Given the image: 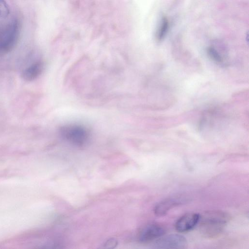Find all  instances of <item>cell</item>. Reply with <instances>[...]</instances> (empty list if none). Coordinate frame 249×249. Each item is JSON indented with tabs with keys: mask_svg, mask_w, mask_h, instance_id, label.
Returning <instances> with one entry per match:
<instances>
[{
	"mask_svg": "<svg viewBox=\"0 0 249 249\" xmlns=\"http://www.w3.org/2000/svg\"><path fill=\"white\" fill-rule=\"evenodd\" d=\"M187 246L186 238L177 234L162 236L157 239L154 244V248L158 249H184Z\"/></svg>",
	"mask_w": 249,
	"mask_h": 249,
	"instance_id": "277c9868",
	"label": "cell"
},
{
	"mask_svg": "<svg viewBox=\"0 0 249 249\" xmlns=\"http://www.w3.org/2000/svg\"><path fill=\"white\" fill-rule=\"evenodd\" d=\"M61 137L71 144L76 146L84 145L89 139L87 129L81 125L71 124L62 126L59 130Z\"/></svg>",
	"mask_w": 249,
	"mask_h": 249,
	"instance_id": "3957f363",
	"label": "cell"
},
{
	"mask_svg": "<svg viewBox=\"0 0 249 249\" xmlns=\"http://www.w3.org/2000/svg\"><path fill=\"white\" fill-rule=\"evenodd\" d=\"M200 215L195 213H186L179 217L175 223L176 230L185 232L192 230L198 223Z\"/></svg>",
	"mask_w": 249,
	"mask_h": 249,
	"instance_id": "8992f818",
	"label": "cell"
},
{
	"mask_svg": "<svg viewBox=\"0 0 249 249\" xmlns=\"http://www.w3.org/2000/svg\"><path fill=\"white\" fill-rule=\"evenodd\" d=\"M165 232V229L160 224H149L140 230L138 239L140 242L148 243L159 238L163 236Z\"/></svg>",
	"mask_w": 249,
	"mask_h": 249,
	"instance_id": "5b68a950",
	"label": "cell"
},
{
	"mask_svg": "<svg viewBox=\"0 0 249 249\" xmlns=\"http://www.w3.org/2000/svg\"><path fill=\"white\" fill-rule=\"evenodd\" d=\"M169 27V23L167 19L163 17L162 18L160 27L158 31L157 38L160 40L162 39L168 31Z\"/></svg>",
	"mask_w": 249,
	"mask_h": 249,
	"instance_id": "9c48e42d",
	"label": "cell"
},
{
	"mask_svg": "<svg viewBox=\"0 0 249 249\" xmlns=\"http://www.w3.org/2000/svg\"><path fill=\"white\" fill-rule=\"evenodd\" d=\"M44 64L41 61H37L25 68L22 72L21 76L23 79L31 81L37 78L42 72Z\"/></svg>",
	"mask_w": 249,
	"mask_h": 249,
	"instance_id": "ba28073f",
	"label": "cell"
},
{
	"mask_svg": "<svg viewBox=\"0 0 249 249\" xmlns=\"http://www.w3.org/2000/svg\"><path fill=\"white\" fill-rule=\"evenodd\" d=\"M19 36V26L16 19L0 26V55L11 52L16 46Z\"/></svg>",
	"mask_w": 249,
	"mask_h": 249,
	"instance_id": "7a4b0ae2",
	"label": "cell"
},
{
	"mask_svg": "<svg viewBox=\"0 0 249 249\" xmlns=\"http://www.w3.org/2000/svg\"><path fill=\"white\" fill-rule=\"evenodd\" d=\"M229 215L221 211H211L200 215V231L207 238L218 236L224 230L229 220Z\"/></svg>",
	"mask_w": 249,
	"mask_h": 249,
	"instance_id": "6da1fadb",
	"label": "cell"
},
{
	"mask_svg": "<svg viewBox=\"0 0 249 249\" xmlns=\"http://www.w3.org/2000/svg\"><path fill=\"white\" fill-rule=\"evenodd\" d=\"M208 53L210 56L214 61L220 62L222 59L218 52L213 48L210 47L208 49Z\"/></svg>",
	"mask_w": 249,
	"mask_h": 249,
	"instance_id": "8fae6325",
	"label": "cell"
},
{
	"mask_svg": "<svg viewBox=\"0 0 249 249\" xmlns=\"http://www.w3.org/2000/svg\"><path fill=\"white\" fill-rule=\"evenodd\" d=\"M9 13V7L5 0H0V18H7Z\"/></svg>",
	"mask_w": 249,
	"mask_h": 249,
	"instance_id": "30bf717a",
	"label": "cell"
},
{
	"mask_svg": "<svg viewBox=\"0 0 249 249\" xmlns=\"http://www.w3.org/2000/svg\"><path fill=\"white\" fill-rule=\"evenodd\" d=\"M184 199L180 196L165 199L155 206L154 213L157 216L164 215L172 208L183 203L185 201Z\"/></svg>",
	"mask_w": 249,
	"mask_h": 249,
	"instance_id": "52a82bcc",
	"label": "cell"
}]
</instances>
